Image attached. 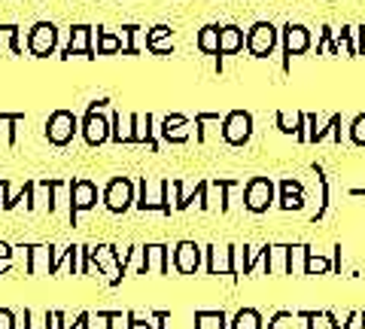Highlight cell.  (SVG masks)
I'll return each instance as SVG.
<instances>
[{
	"label": "cell",
	"instance_id": "1",
	"mask_svg": "<svg viewBox=\"0 0 365 329\" xmlns=\"http://www.w3.org/2000/svg\"><path fill=\"white\" fill-rule=\"evenodd\" d=\"M137 211L150 213V211H162L165 217L174 213L168 198V177H140L137 180Z\"/></svg>",
	"mask_w": 365,
	"mask_h": 329
},
{
	"label": "cell",
	"instance_id": "2",
	"mask_svg": "<svg viewBox=\"0 0 365 329\" xmlns=\"http://www.w3.org/2000/svg\"><path fill=\"white\" fill-rule=\"evenodd\" d=\"M101 201H104V208L110 213L122 217V213L137 208V183L131 177H113L104 186V192H101Z\"/></svg>",
	"mask_w": 365,
	"mask_h": 329
},
{
	"label": "cell",
	"instance_id": "3",
	"mask_svg": "<svg viewBox=\"0 0 365 329\" xmlns=\"http://www.w3.org/2000/svg\"><path fill=\"white\" fill-rule=\"evenodd\" d=\"M91 271L95 275H104V280L110 287H119V283L128 278L122 268V253L113 244H95L91 247Z\"/></svg>",
	"mask_w": 365,
	"mask_h": 329
},
{
	"label": "cell",
	"instance_id": "4",
	"mask_svg": "<svg viewBox=\"0 0 365 329\" xmlns=\"http://www.w3.org/2000/svg\"><path fill=\"white\" fill-rule=\"evenodd\" d=\"M19 250L25 253V268L31 278H58V253L52 244H19Z\"/></svg>",
	"mask_w": 365,
	"mask_h": 329
},
{
	"label": "cell",
	"instance_id": "5",
	"mask_svg": "<svg viewBox=\"0 0 365 329\" xmlns=\"http://www.w3.org/2000/svg\"><path fill=\"white\" fill-rule=\"evenodd\" d=\"M277 201V186L271 177H250L244 183V208L250 213H268Z\"/></svg>",
	"mask_w": 365,
	"mask_h": 329
},
{
	"label": "cell",
	"instance_id": "6",
	"mask_svg": "<svg viewBox=\"0 0 365 329\" xmlns=\"http://www.w3.org/2000/svg\"><path fill=\"white\" fill-rule=\"evenodd\" d=\"M43 134H46V141H49L52 146L73 143V138L79 134L76 113H71V110H55V113H49V119H46V126H43Z\"/></svg>",
	"mask_w": 365,
	"mask_h": 329
},
{
	"label": "cell",
	"instance_id": "7",
	"mask_svg": "<svg viewBox=\"0 0 365 329\" xmlns=\"http://www.w3.org/2000/svg\"><path fill=\"white\" fill-rule=\"evenodd\" d=\"M25 49L34 59H49L58 49V28L52 21H34L31 31L25 34Z\"/></svg>",
	"mask_w": 365,
	"mask_h": 329
},
{
	"label": "cell",
	"instance_id": "8",
	"mask_svg": "<svg viewBox=\"0 0 365 329\" xmlns=\"http://www.w3.org/2000/svg\"><path fill=\"white\" fill-rule=\"evenodd\" d=\"M95 208H98V186L86 177L71 180V196H67V220H71V226H76L79 213H88Z\"/></svg>",
	"mask_w": 365,
	"mask_h": 329
},
{
	"label": "cell",
	"instance_id": "9",
	"mask_svg": "<svg viewBox=\"0 0 365 329\" xmlns=\"http://www.w3.org/2000/svg\"><path fill=\"white\" fill-rule=\"evenodd\" d=\"M170 268H174V259L168 244H143L134 275H170Z\"/></svg>",
	"mask_w": 365,
	"mask_h": 329
},
{
	"label": "cell",
	"instance_id": "10",
	"mask_svg": "<svg viewBox=\"0 0 365 329\" xmlns=\"http://www.w3.org/2000/svg\"><path fill=\"white\" fill-rule=\"evenodd\" d=\"M280 40H283V71H289L295 55H304L314 46L311 31H307L304 25H299V21H287L283 31H280Z\"/></svg>",
	"mask_w": 365,
	"mask_h": 329
},
{
	"label": "cell",
	"instance_id": "11",
	"mask_svg": "<svg viewBox=\"0 0 365 329\" xmlns=\"http://www.w3.org/2000/svg\"><path fill=\"white\" fill-rule=\"evenodd\" d=\"M280 43V31L271 25V21H256L253 28L247 31V52L253 55V59H268L274 55Z\"/></svg>",
	"mask_w": 365,
	"mask_h": 329
},
{
	"label": "cell",
	"instance_id": "12",
	"mask_svg": "<svg viewBox=\"0 0 365 329\" xmlns=\"http://www.w3.org/2000/svg\"><path fill=\"white\" fill-rule=\"evenodd\" d=\"M61 61L71 59H98L95 52V28L91 25H71V37H67V46L58 55Z\"/></svg>",
	"mask_w": 365,
	"mask_h": 329
},
{
	"label": "cell",
	"instance_id": "13",
	"mask_svg": "<svg viewBox=\"0 0 365 329\" xmlns=\"http://www.w3.org/2000/svg\"><path fill=\"white\" fill-rule=\"evenodd\" d=\"M79 134L88 146H104L113 138V126L110 116L104 110H86V116L79 119Z\"/></svg>",
	"mask_w": 365,
	"mask_h": 329
},
{
	"label": "cell",
	"instance_id": "14",
	"mask_svg": "<svg viewBox=\"0 0 365 329\" xmlns=\"http://www.w3.org/2000/svg\"><path fill=\"white\" fill-rule=\"evenodd\" d=\"M253 138V116L247 110H232L222 119V141L228 146H247Z\"/></svg>",
	"mask_w": 365,
	"mask_h": 329
},
{
	"label": "cell",
	"instance_id": "15",
	"mask_svg": "<svg viewBox=\"0 0 365 329\" xmlns=\"http://www.w3.org/2000/svg\"><path fill=\"white\" fill-rule=\"evenodd\" d=\"M170 259L180 275H198V268L204 265V247L195 241H177L170 247Z\"/></svg>",
	"mask_w": 365,
	"mask_h": 329
},
{
	"label": "cell",
	"instance_id": "16",
	"mask_svg": "<svg viewBox=\"0 0 365 329\" xmlns=\"http://www.w3.org/2000/svg\"><path fill=\"white\" fill-rule=\"evenodd\" d=\"M241 49H247L244 28L222 25V31H220V55H216V71H222V59H225V55H237Z\"/></svg>",
	"mask_w": 365,
	"mask_h": 329
},
{
	"label": "cell",
	"instance_id": "17",
	"mask_svg": "<svg viewBox=\"0 0 365 329\" xmlns=\"http://www.w3.org/2000/svg\"><path fill=\"white\" fill-rule=\"evenodd\" d=\"M274 126H277L280 134H289V138L307 143V119H304V110H280L277 119H274Z\"/></svg>",
	"mask_w": 365,
	"mask_h": 329
},
{
	"label": "cell",
	"instance_id": "18",
	"mask_svg": "<svg viewBox=\"0 0 365 329\" xmlns=\"http://www.w3.org/2000/svg\"><path fill=\"white\" fill-rule=\"evenodd\" d=\"M204 268H207V275H228L232 278V244H207L204 247Z\"/></svg>",
	"mask_w": 365,
	"mask_h": 329
},
{
	"label": "cell",
	"instance_id": "19",
	"mask_svg": "<svg viewBox=\"0 0 365 329\" xmlns=\"http://www.w3.org/2000/svg\"><path fill=\"white\" fill-rule=\"evenodd\" d=\"M280 211H302L304 208V186L295 177H283L280 180V196H277Z\"/></svg>",
	"mask_w": 365,
	"mask_h": 329
},
{
	"label": "cell",
	"instance_id": "20",
	"mask_svg": "<svg viewBox=\"0 0 365 329\" xmlns=\"http://www.w3.org/2000/svg\"><path fill=\"white\" fill-rule=\"evenodd\" d=\"M134 143L150 146L153 153H158V138H155V119L153 113H134Z\"/></svg>",
	"mask_w": 365,
	"mask_h": 329
},
{
	"label": "cell",
	"instance_id": "21",
	"mask_svg": "<svg viewBox=\"0 0 365 329\" xmlns=\"http://www.w3.org/2000/svg\"><path fill=\"white\" fill-rule=\"evenodd\" d=\"M110 126H113V143H134V113L113 110L110 113Z\"/></svg>",
	"mask_w": 365,
	"mask_h": 329
},
{
	"label": "cell",
	"instance_id": "22",
	"mask_svg": "<svg viewBox=\"0 0 365 329\" xmlns=\"http://www.w3.org/2000/svg\"><path fill=\"white\" fill-rule=\"evenodd\" d=\"M21 55V28L16 21H0V55Z\"/></svg>",
	"mask_w": 365,
	"mask_h": 329
},
{
	"label": "cell",
	"instance_id": "23",
	"mask_svg": "<svg viewBox=\"0 0 365 329\" xmlns=\"http://www.w3.org/2000/svg\"><path fill=\"white\" fill-rule=\"evenodd\" d=\"M95 52L98 55H119L122 52V37L116 31H107V28H95Z\"/></svg>",
	"mask_w": 365,
	"mask_h": 329
},
{
	"label": "cell",
	"instance_id": "24",
	"mask_svg": "<svg viewBox=\"0 0 365 329\" xmlns=\"http://www.w3.org/2000/svg\"><path fill=\"white\" fill-rule=\"evenodd\" d=\"M268 275H274V278L289 275V244H271V253H268Z\"/></svg>",
	"mask_w": 365,
	"mask_h": 329
},
{
	"label": "cell",
	"instance_id": "25",
	"mask_svg": "<svg viewBox=\"0 0 365 329\" xmlns=\"http://www.w3.org/2000/svg\"><path fill=\"white\" fill-rule=\"evenodd\" d=\"M220 25H204L201 31H198V37H195V46H198V52H204V55H220Z\"/></svg>",
	"mask_w": 365,
	"mask_h": 329
},
{
	"label": "cell",
	"instance_id": "26",
	"mask_svg": "<svg viewBox=\"0 0 365 329\" xmlns=\"http://www.w3.org/2000/svg\"><path fill=\"white\" fill-rule=\"evenodd\" d=\"M21 201L28 204V189H25V183H21L19 192H13V183H9V180H0V208H4V211H16Z\"/></svg>",
	"mask_w": 365,
	"mask_h": 329
},
{
	"label": "cell",
	"instance_id": "27",
	"mask_svg": "<svg viewBox=\"0 0 365 329\" xmlns=\"http://www.w3.org/2000/svg\"><path fill=\"white\" fill-rule=\"evenodd\" d=\"M307 256H311V247L307 244H289V275L292 278L307 275Z\"/></svg>",
	"mask_w": 365,
	"mask_h": 329
},
{
	"label": "cell",
	"instance_id": "28",
	"mask_svg": "<svg viewBox=\"0 0 365 329\" xmlns=\"http://www.w3.org/2000/svg\"><path fill=\"white\" fill-rule=\"evenodd\" d=\"M228 329H265V323H262V314L256 308H241L232 317Z\"/></svg>",
	"mask_w": 365,
	"mask_h": 329
},
{
	"label": "cell",
	"instance_id": "29",
	"mask_svg": "<svg viewBox=\"0 0 365 329\" xmlns=\"http://www.w3.org/2000/svg\"><path fill=\"white\" fill-rule=\"evenodd\" d=\"M25 122V113H9V110H4L0 113V126H4V131H6V143L9 146H16L19 143V126Z\"/></svg>",
	"mask_w": 365,
	"mask_h": 329
},
{
	"label": "cell",
	"instance_id": "30",
	"mask_svg": "<svg viewBox=\"0 0 365 329\" xmlns=\"http://www.w3.org/2000/svg\"><path fill=\"white\" fill-rule=\"evenodd\" d=\"M140 25H122L119 37H122V55H137L140 52Z\"/></svg>",
	"mask_w": 365,
	"mask_h": 329
},
{
	"label": "cell",
	"instance_id": "31",
	"mask_svg": "<svg viewBox=\"0 0 365 329\" xmlns=\"http://www.w3.org/2000/svg\"><path fill=\"white\" fill-rule=\"evenodd\" d=\"M195 329H228V317L222 311H195Z\"/></svg>",
	"mask_w": 365,
	"mask_h": 329
},
{
	"label": "cell",
	"instance_id": "32",
	"mask_svg": "<svg viewBox=\"0 0 365 329\" xmlns=\"http://www.w3.org/2000/svg\"><path fill=\"white\" fill-rule=\"evenodd\" d=\"M21 329H55V311H31V308H25V326Z\"/></svg>",
	"mask_w": 365,
	"mask_h": 329
},
{
	"label": "cell",
	"instance_id": "33",
	"mask_svg": "<svg viewBox=\"0 0 365 329\" xmlns=\"http://www.w3.org/2000/svg\"><path fill=\"white\" fill-rule=\"evenodd\" d=\"M58 275H76L79 278V244H71L58 256Z\"/></svg>",
	"mask_w": 365,
	"mask_h": 329
},
{
	"label": "cell",
	"instance_id": "34",
	"mask_svg": "<svg viewBox=\"0 0 365 329\" xmlns=\"http://www.w3.org/2000/svg\"><path fill=\"white\" fill-rule=\"evenodd\" d=\"M170 34H174V28H170V25H153L150 31H146V43H143V46L150 52H155L158 46H165V40L170 37Z\"/></svg>",
	"mask_w": 365,
	"mask_h": 329
},
{
	"label": "cell",
	"instance_id": "35",
	"mask_svg": "<svg viewBox=\"0 0 365 329\" xmlns=\"http://www.w3.org/2000/svg\"><path fill=\"white\" fill-rule=\"evenodd\" d=\"M332 271H335V259L311 250V256H307V275H332Z\"/></svg>",
	"mask_w": 365,
	"mask_h": 329
},
{
	"label": "cell",
	"instance_id": "36",
	"mask_svg": "<svg viewBox=\"0 0 365 329\" xmlns=\"http://www.w3.org/2000/svg\"><path fill=\"white\" fill-rule=\"evenodd\" d=\"M314 52L317 55H338V49H335V31L329 25L319 28V40L314 43Z\"/></svg>",
	"mask_w": 365,
	"mask_h": 329
},
{
	"label": "cell",
	"instance_id": "37",
	"mask_svg": "<svg viewBox=\"0 0 365 329\" xmlns=\"http://www.w3.org/2000/svg\"><path fill=\"white\" fill-rule=\"evenodd\" d=\"M222 119H220V113H198V116H195V141L207 143V128H204V126H210V122H220V126H222Z\"/></svg>",
	"mask_w": 365,
	"mask_h": 329
},
{
	"label": "cell",
	"instance_id": "38",
	"mask_svg": "<svg viewBox=\"0 0 365 329\" xmlns=\"http://www.w3.org/2000/svg\"><path fill=\"white\" fill-rule=\"evenodd\" d=\"M268 329H299V314H292V311H277V314H271Z\"/></svg>",
	"mask_w": 365,
	"mask_h": 329
},
{
	"label": "cell",
	"instance_id": "39",
	"mask_svg": "<svg viewBox=\"0 0 365 329\" xmlns=\"http://www.w3.org/2000/svg\"><path fill=\"white\" fill-rule=\"evenodd\" d=\"M335 49L338 55H356V43H353V28H341V34H335Z\"/></svg>",
	"mask_w": 365,
	"mask_h": 329
},
{
	"label": "cell",
	"instance_id": "40",
	"mask_svg": "<svg viewBox=\"0 0 365 329\" xmlns=\"http://www.w3.org/2000/svg\"><path fill=\"white\" fill-rule=\"evenodd\" d=\"M158 134H162V141H168V143H186L192 138L189 126L186 128H158Z\"/></svg>",
	"mask_w": 365,
	"mask_h": 329
},
{
	"label": "cell",
	"instance_id": "41",
	"mask_svg": "<svg viewBox=\"0 0 365 329\" xmlns=\"http://www.w3.org/2000/svg\"><path fill=\"white\" fill-rule=\"evenodd\" d=\"M13 256H16V247L0 241V275H9V268H13Z\"/></svg>",
	"mask_w": 365,
	"mask_h": 329
},
{
	"label": "cell",
	"instance_id": "42",
	"mask_svg": "<svg viewBox=\"0 0 365 329\" xmlns=\"http://www.w3.org/2000/svg\"><path fill=\"white\" fill-rule=\"evenodd\" d=\"M350 141L356 146H365V113L350 122Z\"/></svg>",
	"mask_w": 365,
	"mask_h": 329
},
{
	"label": "cell",
	"instance_id": "43",
	"mask_svg": "<svg viewBox=\"0 0 365 329\" xmlns=\"http://www.w3.org/2000/svg\"><path fill=\"white\" fill-rule=\"evenodd\" d=\"M91 275V244H79V278Z\"/></svg>",
	"mask_w": 365,
	"mask_h": 329
},
{
	"label": "cell",
	"instance_id": "44",
	"mask_svg": "<svg viewBox=\"0 0 365 329\" xmlns=\"http://www.w3.org/2000/svg\"><path fill=\"white\" fill-rule=\"evenodd\" d=\"M128 329H155L153 317H143L137 311H128Z\"/></svg>",
	"mask_w": 365,
	"mask_h": 329
},
{
	"label": "cell",
	"instance_id": "45",
	"mask_svg": "<svg viewBox=\"0 0 365 329\" xmlns=\"http://www.w3.org/2000/svg\"><path fill=\"white\" fill-rule=\"evenodd\" d=\"M55 329H79V314L71 320L64 311H55Z\"/></svg>",
	"mask_w": 365,
	"mask_h": 329
},
{
	"label": "cell",
	"instance_id": "46",
	"mask_svg": "<svg viewBox=\"0 0 365 329\" xmlns=\"http://www.w3.org/2000/svg\"><path fill=\"white\" fill-rule=\"evenodd\" d=\"M0 329H19V317H16V311L0 308Z\"/></svg>",
	"mask_w": 365,
	"mask_h": 329
},
{
	"label": "cell",
	"instance_id": "47",
	"mask_svg": "<svg viewBox=\"0 0 365 329\" xmlns=\"http://www.w3.org/2000/svg\"><path fill=\"white\" fill-rule=\"evenodd\" d=\"M91 329H110V311L91 314Z\"/></svg>",
	"mask_w": 365,
	"mask_h": 329
},
{
	"label": "cell",
	"instance_id": "48",
	"mask_svg": "<svg viewBox=\"0 0 365 329\" xmlns=\"http://www.w3.org/2000/svg\"><path fill=\"white\" fill-rule=\"evenodd\" d=\"M150 317H153L155 329H170V314H168V311H153Z\"/></svg>",
	"mask_w": 365,
	"mask_h": 329
},
{
	"label": "cell",
	"instance_id": "49",
	"mask_svg": "<svg viewBox=\"0 0 365 329\" xmlns=\"http://www.w3.org/2000/svg\"><path fill=\"white\" fill-rule=\"evenodd\" d=\"M110 104H113L110 98H95V101H91V104H88L86 110H104V107H110Z\"/></svg>",
	"mask_w": 365,
	"mask_h": 329
},
{
	"label": "cell",
	"instance_id": "50",
	"mask_svg": "<svg viewBox=\"0 0 365 329\" xmlns=\"http://www.w3.org/2000/svg\"><path fill=\"white\" fill-rule=\"evenodd\" d=\"M356 55H365V28L356 31Z\"/></svg>",
	"mask_w": 365,
	"mask_h": 329
},
{
	"label": "cell",
	"instance_id": "51",
	"mask_svg": "<svg viewBox=\"0 0 365 329\" xmlns=\"http://www.w3.org/2000/svg\"><path fill=\"white\" fill-rule=\"evenodd\" d=\"M79 329H91V311L79 314Z\"/></svg>",
	"mask_w": 365,
	"mask_h": 329
},
{
	"label": "cell",
	"instance_id": "52",
	"mask_svg": "<svg viewBox=\"0 0 365 329\" xmlns=\"http://www.w3.org/2000/svg\"><path fill=\"white\" fill-rule=\"evenodd\" d=\"M362 329H365V311H362Z\"/></svg>",
	"mask_w": 365,
	"mask_h": 329
}]
</instances>
